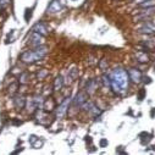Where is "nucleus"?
Wrapping results in <instances>:
<instances>
[{
    "label": "nucleus",
    "instance_id": "obj_1",
    "mask_svg": "<svg viewBox=\"0 0 155 155\" xmlns=\"http://www.w3.org/2000/svg\"><path fill=\"white\" fill-rule=\"evenodd\" d=\"M110 82H111V88L115 93L122 94L124 92L127 91L128 84H130V76L128 72H126L122 68H115L110 73Z\"/></svg>",
    "mask_w": 155,
    "mask_h": 155
},
{
    "label": "nucleus",
    "instance_id": "obj_2",
    "mask_svg": "<svg viewBox=\"0 0 155 155\" xmlns=\"http://www.w3.org/2000/svg\"><path fill=\"white\" fill-rule=\"evenodd\" d=\"M48 53V49L43 45H39V47H35L34 49H31V50H27L25 53L21 54L20 59L22 62H26V64H34L37 61H39L42 59H44V56L47 55Z\"/></svg>",
    "mask_w": 155,
    "mask_h": 155
},
{
    "label": "nucleus",
    "instance_id": "obj_3",
    "mask_svg": "<svg viewBox=\"0 0 155 155\" xmlns=\"http://www.w3.org/2000/svg\"><path fill=\"white\" fill-rule=\"evenodd\" d=\"M43 43H44V35L41 34V33H38V32L32 31V33L29 35V44L35 48V47L43 45Z\"/></svg>",
    "mask_w": 155,
    "mask_h": 155
},
{
    "label": "nucleus",
    "instance_id": "obj_4",
    "mask_svg": "<svg viewBox=\"0 0 155 155\" xmlns=\"http://www.w3.org/2000/svg\"><path fill=\"white\" fill-rule=\"evenodd\" d=\"M127 72H128V76H130V80H131L132 82L139 83V82L142 81L143 73L140 72V70H138V68H136V67H132V68H130Z\"/></svg>",
    "mask_w": 155,
    "mask_h": 155
},
{
    "label": "nucleus",
    "instance_id": "obj_5",
    "mask_svg": "<svg viewBox=\"0 0 155 155\" xmlns=\"http://www.w3.org/2000/svg\"><path fill=\"white\" fill-rule=\"evenodd\" d=\"M68 104H70V98H66V100L58 107V111H56V117L58 119H64L66 116L67 109H68Z\"/></svg>",
    "mask_w": 155,
    "mask_h": 155
},
{
    "label": "nucleus",
    "instance_id": "obj_6",
    "mask_svg": "<svg viewBox=\"0 0 155 155\" xmlns=\"http://www.w3.org/2000/svg\"><path fill=\"white\" fill-rule=\"evenodd\" d=\"M87 100H88V94L86 92H80V93H77V95L73 99V105L74 106H82Z\"/></svg>",
    "mask_w": 155,
    "mask_h": 155
},
{
    "label": "nucleus",
    "instance_id": "obj_7",
    "mask_svg": "<svg viewBox=\"0 0 155 155\" xmlns=\"http://www.w3.org/2000/svg\"><path fill=\"white\" fill-rule=\"evenodd\" d=\"M32 31L38 32V33H41V34H43V35H47L48 32H49V28H48V26H47L44 22H38V23H35V25L33 26Z\"/></svg>",
    "mask_w": 155,
    "mask_h": 155
},
{
    "label": "nucleus",
    "instance_id": "obj_8",
    "mask_svg": "<svg viewBox=\"0 0 155 155\" xmlns=\"http://www.w3.org/2000/svg\"><path fill=\"white\" fill-rule=\"evenodd\" d=\"M62 9V5L60 3V0H53L50 5L48 6V12L49 14H56Z\"/></svg>",
    "mask_w": 155,
    "mask_h": 155
},
{
    "label": "nucleus",
    "instance_id": "obj_9",
    "mask_svg": "<svg viewBox=\"0 0 155 155\" xmlns=\"http://www.w3.org/2000/svg\"><path fill=\"white\" fill-rule=\"evenodd\" d=\"M43 109H44L45 111H53V110L55 109V101H54V99H53V98L45 99L44 103H43Z\"/></svg>",
    "mask_w": 155,
    "mask_h": 155
},
{
    "label": "nucleus",
    "instance_id": "obj_10",
    "mask_svg": "<svg viewBox=\"0 0 155 155\" xmlns=\"http://www.w3.org/2000/svg\"><path fill=\"white\" fill-rule=\"evenodd\" d=\"M136 59H137V61L140 62V64H147V62L150 61L149 55H147V53H144V51L137 53V54H136Z\"/></svg>",
    "mask_w": 155,
    "mask_h": 155
},
{
    "label": "nucleus",
    "instance_id": "obj_11",
    "mask_svg": "<svg viewBox=\"0 0 155 155\" xmlns=\"http://www.w3.org/2000/svg\"><path fill=\"white\" fill-rule=\"evenodd\" d=\"M97 88H98V81H97V80H91V81L88 82L86 89H87V93H88V94H92V93L95 92Z\"/></svg>",
    "mask_w": 155,
    "mask_h": 155
},
{
    "label": "nucleus",
    "instance_id": "obj_12",
    "mask_svg": "<svg viewBox=\"0 0 155 155\" xmlns=\"http://www.w3.org/2000/svg\"><path fill=\"white\" fill-rule=\"evenodd\" d=\"M139 9H150V8H155V0H144V2L138 4Z\"/></svg>",
    "mask_w": 155,
    "mask_h": 155
},
{
    "label": "nucleus",
    "instance_id": "obj_13",
    "mask_svg": "<svg viewBox=\"0 0 155 155\" xmlns=\"http://www.w3.org/2000/svg\"><path fill=\"white\" fill-rule=\"evenodd\" d=\"M62 87H64V77L58 76L54 81V91H60Z\"/></svg>",
    "mask_w": 155,
    "mask_h": 155
},
{
    "label": "nucleus",
    "instance_id": "obj_14",
    "mask_svg": "<svg viewBox=\"0 0 155 155\" xmlns=\"http://www.w3.org/2000/svg\"><path fill=\"white\" fill-rule=\"evenodd\" d=\"M15 105H16L17 109H23V107L26 106V99H25L22 95L17 97V98L15 99Z\"/></svg>",
    "mask_w": 155,
    "mask_h": 155
},
{
    "label": "nucleus",
    "instance_id": "obj_15",
    "mask_svg": "<svg viewBox=\"0 0 155 155\" xmlns=\"http://www.w3.org/2000/svg\"><path fill=\"white\" fill-rule=\"evenodd\" d=\"M28 78H29V76H28V73H22L21 76H20V78H18V82L21 83V84H26V83H28Z\"/></svg>",
    "mask_w": 155,
    "mask_h": 155
},
{
    "label": "nucleus",
    "instance_id": "obj_16",
    "mask_svg": "<svg viewBox=\"0 0 155 155\" xmlns=\"http://www.w3.org/2000/svg\"><path fill=\"white\" fill-rule=\"evenodd\" d=\"M47 76H48V71L45 68H43V70H39V72L37 73V78L38 80H44Z\"/></svg>",
    "mask_w": 155,
    "mask_h": 155
},
{
    "label": "nucleus",
    "instance_id": "obj_17",
    "mask_svg": "<svg viewBox=\"0 0 155 155\" xmlns=\"http://www.w3.org/2000/svg\"><path fill=\"white\" fill-rule=\"evenodd\" d=\"M103 83L105 87H109L111 86V82H110V77L109 76H103Z\"/></svg>",
    "mask_w": 155,
    "mask_h": 155
},
{
    "label": "nucleus",
    "instance_id": "obj_18",
    "mask_svg": "<svg viewBox=\"0 0 155 155\" xmlns=\"http://www.w3.org/2000/svg\"><path fill=\"white\" fill-rule=\"evenodd\" d=\"M31 17H32V9H27V10H26V14H25V20H26V22H28Z\"/></svg>",
    "mask_w": 155,
    "mask_h": 155
},
{
    "label": "nucleus",
    "instance_id": "obj_19",
    "mask_svg": "<svg viewBox=\"0 0 155 155\" xmlns=\"http://www.w3.org/2000/svg\"><path fill=\"white\" fill-rule=\"evenodd\" d=\"M144 97H145V89L142 88V89L139 91V93H138V99H139V100H143Z\"/></svg>",
    "mask_w": 155,
    "mask_h": 155
},
{
    "label": "nucleus",
    "instance_id": "obj_20",
    "mask_svg": "<svg viewBox=\"0 0 155 155\" xmlns=\"http://www.w3.org/2000/svg\"><path fill=\"white\" fill-rule=\"evenodd\" d=\"M70 74L72 76V78H76V77H77V71L73 68V70H71V71H70Z\"/></svg>",
    "mask_w": 155,
    "mask_h": 155
},
{
    "label": "nucleus",
    "instance_id": "obj_21",
    "mask_svg": "<svg viewBox=\"0 0 155 155\" xmlns=\"http://www.w3.org/2000/svg\"><path fill=\"white\" fill-rule=\"evenodd\" d=\"M105 65H107L105 60H101V62L99 64V66H100V68H101V70H105Z\"/></svg>",
    "mask_w": 155,
    "mask_h": 155
},
{
    "label": "nucleus",
    "instance_id": "obj_22",
    "mask_svg": "<svg viewBox=\"0 0 155 155\" xmlns=\"http://www.w3.org/2000/svg\"><path fill=\"white\" fill-rule=\"evenodd\" d=\"M106 145H107V140H106V139H101V140H100V147L104 148V147H106Z\"/></svg>",
    "mask_w": 155,
    "mask_h": 155
},
{
    "label": "nucleus",
    "instance_id": "obj_23",
    "mask_svg": "<svg viewBox=\"0 0 155 155\" xmlns=\"http://www.w3.org/2000/svg\"><path fill=\"white\" fill-rule=\"evenodd\" d=\"M150 115H151V117H154V115H155V109L151 110V114H150Z\"/></svg>",
    "mask_w": 155,
    "mask_h": 155
},
{
    "label": "nucleus",
    "instance_id": "obj_24",
    "mask_svg": "<svg viewBox=\"0 0 155 155\" xmlns=\"http://www.w3.org/2000/svg\"><path fill=\"white\" fill-rule=\"evenodd\" d=\"M2 10H4V8H3L2 5H0V12H2Z\"/></svg>",
    "mask_w": 155,
    "mask_h": 155
},
{
    "label": "nucleus",
    "instance_id": "obj_25",
    "mask_svg": "<svg viewBox=\"0 0 155 155\" xmlns=\"http://www.w3.org/2000/svg\"><path fill=\"white\" fill-rule=\"evenodd\" d=\"M142 2H144V0H138V2H137V3L139 4V3H142Z\"/></svg>",
    "mask_w": 155,
    "mask_h": 155
},
{
    "label": "nucleus",
    "instance_id": "obj_26",
    "mask_svg": "<svg viewBox=\"0 0 155 155\" xmlns=\"http://www.w3.org/2000/svg\"><path fill=\"white\" fill-rule=\"evenodd\" d=\"M73 2H74V0H73Z\"/></svg>",
    "mask_w": 155,
    "mask_h": 155
}]
</instances>
